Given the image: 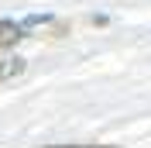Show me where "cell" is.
<instances>
[{"label": "cell", "mask_w": 151, "mask_h": 148, "mask_svg": "<svg viewBox=\"0 0 151 148\" xmlns=\"http://www.w3.org/2000/svg\"><path fill=\"white\" fill-rule=\"evenodd\" d=\"M21 38H24L21 24H14V21H0V48H14Z\"/></svg>", "instance_id": "cell-1"}, {"label": "cell", "mask_w": 151, "mask_h": 148, "mask_svg": "<svg viewBox=\"0 0 151 148\" xmlns=\"http://www.w3.org/2000/svg\"><path fill=\"white\" fill-rule=\"evenodd\" d=\"M24 65H28V62H24V59H17V55H14V59H0V83L17 79V76L24 73Z\"/></svg>", "instance_id": "cell-2"}]
</instances>
